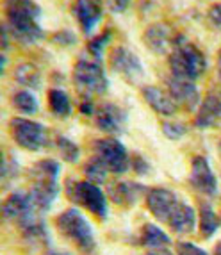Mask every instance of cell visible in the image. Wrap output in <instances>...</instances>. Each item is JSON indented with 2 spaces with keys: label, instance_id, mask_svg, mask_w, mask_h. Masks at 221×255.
Segmentation results:
<instances>
[{
  "label": "cell",
  "instance_id": "obj_1",
  "mask_svg": "<svg viewBox=\"0 0 221 255\" xmlns=\"http://www.w3.org/2000/svg\"><path fill=\"white\" fill-rule=\"evenodd\" d=\"M4 13L7 29L14 41L21 45H32L45 36L38 23L41 7L34 0H4Z\"/></svg>",
  "mask_w": 221,
  "mask_h": 255
},
{
  "label": "cell",
  "instance_id": "obj_2",
  "mask_svg": "<svg viewBox=\"0 0 221 255\" xmlns=\"http://www.w3.org/2000/svg\"><path fill=\"white\" fill-rule=\"evenodd\" d=\"M170 68L173 77L196 81L207 70V59L204 52L195 47L184 34H175L173 50L170 54Z\"/></svg>",
  "mask_w": 221,
  "mask_h": 255
},
{
  "label": "cell",
  "instance_id": "obj_3",
  "mask_svg": "<svg viewBox=\"0 0 221 255\" xmlns=\"http://www.w3.org/2000/svg\"><path fill=\"white\" fill-rule=\"evenodd\" d=\"M57 177H59V162L54 159H45L34 164L32 168L34 186L30 191V198L38 211H47L52 207L55 196L59 193Z\"/></svg>",
  "mask_w": 221,
  "mask_h": 255
},
{
  "label": "cell",
  "instance_id": "obj_4",
  "mask_svg": "<svg viewBox=\"0 0 221 255\" xmlns=\"http://www.w3.org/2000/svg\"><path fill=\"white\" fill-rule=\"evenodd\" d=\"M73 84L84 100H91L95 95H104L109 88V79L98 61L81 59L73 68Z\"/></svg>",
  "mask_w": 221,
  "mask_h": 255
},
{
  "label": "cell",
  "instance_id": "obj_5",
  "mask_svg": "<svg viewBox=\"0 0 221 255\" xmlns=\"http://www.w3.org/2000/svg\"><path fill=\"white\" fill-rule=\"evenodd\" d=\"M57 229L59 232L73 241L77 247L86 254H91L95 250V236L90 221L86 220L77 209H68L57 218Z\"/></svg>",
  "mask_w": 221,
  "mask_h": 255
},
{
  "label": "cell",
  "instance_id": "obj_6",
  "mask_svg": "<svg viewBox=\"0 0 221 255\" xmlns=\"http://www.w3.org/2000/svg\"><path fill=\"white\" fill-rule=\"evenodd\" d=\"M66 193H68L70 200L81 204L97 218L100 220L107 218V198L97 184L90 182V180L88 182H75V180L72 182L70 180L66 186Z\"/></svg>",
  "mask_w": 221,
  "mask_h": 255
},
{
  "label": "cell",
  "instance_id": "obj_7",
  "mask_svg": "<svg viewBox=\"0 0 221 255\" xmlns=\"http://www.w3.org/2000/svg\"><path fill=\"white\" fill-rule=\"evenodd\" d=\"M11 136L16 141V145L21 148L38 152L48 146V132L45 125L32 122L27 118H13L11 120Z\"/></svg>",
  "mask_w": 221,
  "mask_h": 255
},
{
  "label": "cell",
  "instance_id": "obj_8",
  "mask_svg": "<svg viewBox=\"0 0 221 255\" xmlns=\"http://www.w3.org/2000/svg\"><path fill=\"white\" fill-rule=\"evenodd\" d=\"M93 152L107 166V170L112 171V173H125L130 166V157H128L127 148L114 137L97 139L93 143Z\"/></svg>",
  "mask_w": 221,
  "mask_h": 255
},
{
  "label": "cell",
  "instance_id": "obj_9",
  "mask_svg": "<svg viewBox=\"0 0 221 255\" xmlns=\"http://www.w3.org/2000/svg\"><path fill=\"white\" fill-rule=\"evenodd\" d=\"M109 63H110V68L114 70L116 73L123 75L130 82H139L145 77V68H143L139 57L125 47L112 48L110 50Z\"/></svg>",
  "mask_w": 221,
  "mask_h": 255
},
{
  "label": "cell",
  "instance_id": "obj_10",
  "mask_svg": "<svg viewBox=\"0 0 221 255\" xmlns=\"http://www.w3.org/2000/svg\"><path fill=\"white\" fill-rule=\"evenodd\" d=\"M189 182L196 191L205 196H214L218 193V179L211 170V164L205 157L198 155L193 159L191 164V175H189Z\"/></svg>",
  "mask_w": 221,
  "mask_h": 255
},
{
  "label": "cell",
  "instance_id": "obj_11",
  "mask_svg": "<svg viewBox=\"0 0 221 255\" xmlns=\"http://www.w3.org/2000/svg\"><path fill=\"white\" fill-rule=\"evenodd\" d=\"M95 124L100 130L107 132V134H121L125 130V124H127V113L116 104L106 102L97 109V116H95Z\"/></svg>",
  "mask_w": 221,
  "mask_h": 255
},
{
  "label": "cell",
  "instance_id": "obj_12",
  "mask_svg": "<svg viewBox=\"0 0 221 255\" xmlns=\"http://www.w3.org/2000/svg\"><path fill=\"white\" fill-rule=\"evenodd\" d=\"M179 202L180 200L177 198V195L164 187H153L146 193V205H148L152 216L157 218L159 221H166V223L170 220L171 211Z\"/></svg>",
  "mask_w": 221,
  "mask_h": 255
},
{
  "label": "cell",
  "instance_id": "obj_13",
  "mask_svg": "<svg viewBox=\"0 0 221 255\" xmlns=\"http://www.w3.org/2000/svg\"><path fill=\"white\" fill-rule=\"evenodd\" d=\"M73 14H75L82 32L84 34H91L95 27L102 20L104 0H75Z\"/></svg>",
  "mask_w": 221,
  "mask_h": 255
},
{
  "label": "cell",
  "instance_id": "obj_14",
  "mask_svg": "<svg viewBox=\"0 0 221 255\" xmlns=\"http://www.w3.org/2000/svg\"><path fill=\"white\" fill-rule=\"evenodd\" d=\"M168 84V91L173 97V100L179 106H184L186 109L195 111L200 104V91L193 84V81H186V79H179V77H171L166 81Z\"/></svg>",
  "mask_w": 221,
  "mask_h": 255
},
{
  "label": "cell",
  "instance_id": "obj_15",
  "mask_svg": "<svg viewBox=\"0 0 221 255\" xmlns=\"http://www.w3.org/2000/svg\"><path fill=\"white\" fill-rule=\"evenodd\" d=\"M173 41L175 36L171 34V29L161 21L152 23L145 30V43L153 54H168L170 50H173Z\"/></svg>",
  "mask_w": 221,
  "mask_h": 255
},
{
  "label": "cell",
  "instance_id": "obj_16",
  "mask_svg": "<svg viewBox=\"0 0 221 255\" xmlns=\"http://www.w3.org/2000/svg\"><path fill=\"white\" fill-rule=\"evenodd\" d=\"M221 124V97L209 93L202 100V106L196 113L195 125L198 128H213Z\"/></svg>",
  "mask_w": 221,
  "mask_h": 255
},
{
  "label": "cell",
  "instance_id": "obj_17",
  "mask_svg": "<svg viewBox=\"0 0 221 255\" xmlns=\"http://www.w3.org/2000/svg\"><path fill=\"white\" fill-rule=\"evenodd\" d=\"M143 97H145L146 104L162 116H173L179 111V104L173 100L170 91L161 90L157 86H145L143 88Z\"/></svg>",
  "mask_w": 221,
  "mask_h": 255
},
{
  "label": "cell",
  "instance_id": "obj_18",
  "mask_svg": "<svg viewBox=\"0 0 221 255\" xmlns=\"http://www.w3.org/2000/svg\"><path fill=\"white\" fill-rule=\"evenodd\" d=\"M20 227H21L23 239L27 243H30V245H47L50 241V236H48V230L45 227V221L34 211L27 214L25 218H21Z\"/></svg>",
  "mask_w": 221,
  "mask_h": 255
},
{
  "label": "cell",
  "instance_id": "obj_19",
  "mask_svg": "<svg viewBox=\"0 0 221 255\" xmlns=\"http://www.w3.org/2000/svg\"><path fill=\"white\" fill-rule=\"evenodd\" d=\"M168 225L171 227L173 232L177 234H191L193 230L196 229V213L191 205L179 202L175 205V209L171 211Z\"/></svg>",
  "mask_w": 221,
  "mask_h": 255
},
{
  "label": "cell",
  "instance_id": "obj_20",
  "mask_svg": "<svg viewBox=\"0 0 221 255\" xmlns=\"http://www.w3.org/2000/svg\"><path fill=\"white\" fill-rule=\"evenodd\" d=\"M34 204H32V198L30 195L25 193H13L7 200L2 205V214H4L5 220H18L25 218L29 213L34 211Z\"/></svg>",
  "mask_w": 221,
  "mask_h": 255
},
{
  "label": "cell",
  "instance_id": "obj_21",
  "mask_svg": "<svg viewBox=\"0 0 221 255\" xmlns=\"http://www.w3.org/2000/svg\"><path fill=\"white\" fill-rule=\"evenodd\" d=\"M110 196L116 204L132 205L139 200V196L145 193V187L139 186L136 182H118L114 186H110Z\"/></svg>",
  "mask_w": 221,
  "mask_h": 255
},
{
  "label": "cell",
  "instance_id": "obj_22",
  "mask_svg": "<svg viewBox=\"0 0 221 255\" xmlns=\"http://www.w3.org/2000/svg\"><path fill=\"white\" fill-rule=\"evenodd\" d=\"M14 81L21 86H27L30 90H38L39 82H41V73L38 66L32 63H21L14 70Z\"/></svg>",
  "mask_w": 221,
  "mask_h": 255
},
{
  "label": "cell",
  "instance_id": "obj_23",
  "mask_svg": "<svg viewBox=\"0 0 221 255\" xmlns=\"http://www.w3.org/2000/svg\"><path fill=\"white\" fill-rule=\"evenodd\" d=\"M170 236L166 234L164 230H161L157 225L153 223H146L141 232V245L148 248H162L166 245H170Z\"/></svg>",
  "mask_w": 221,
  "mask_h": 255
},
{
  "label": "cell",
  "instance_id": "obj_24",
  "mask_svg": "<svg viewBox=\"0 0 221 255\" xmlns=\"http://www.w3.org/2000/svg\"><path fill=\"white\" fill-rule=\"evenodd\" d=\"M221 227V220L209 204L200 205V232L204 238H213Z\"/></svg>",
  "mask_w": 221,
  "mask_h": 255
},
{
  "label": "cell",
  "instance_id": "obj_25",
  "mask_svg": "<svg viewBox=\"0 0 221 255\" xmlns=\"http://www.w3.org/2000/svg\"><path fill=\"white\" fill-rule=\"evenodd\" d=\"M48 106H50L52 113L59 118H66L72 113V102H70L68 95L57 88L48 91Z\"/></svg>",
  "mask_w": 221,
  "mask_h": 255
},
{
  "label": "cell",
  "instance_id": "obj_26",
  "mask_svg": "<svg viewBox=\"0 0 221 255\" xmlns=\"http://www.w3.org/2000/svg\"><path fill=\"white\" fill-rule=\"evenodd\" d=\"M107 173H109L107 166L104 164V162L100 161L97 155H93V157L86 162V166H84V175L88 177V180H90V182H93V184L106 182Z\"/></svg>",
  "mask_w": 221,
  "mask_h": 255
},
{
  "label": "cell",
  "instance_id": "obj_27",
  "mask_svg": "<svg viewBox=\"0 0 221 255\" xmlns=\"http://www.w3.org/2000/svg\"><path fill=\"white\" fill-rule=\"evenodd\" d=\"M13 106L14 109H18L20 113H25V115H34L38 111V100L30 91H18L13 97Z\"/></svg>",
  "mask_w": 221,
  "mask_h": 255
},
{
  "label": "cell",
  "instance_id": "obj_28",
  "mask_svg": "<svg viewBox=\"0 0 221 255\" xmlns=\"http://www.w3.org/2000/svg\"><path fill=\"white\" fill-rule=\"evenodd\" d=\"M55 146H57V152L66 162H77L79 161V155H81V148L77 146V143H73L72 139L64 136H59L55 139Z\"/></svg>",
  "mask_w": 221,
  "mask_h": 255
},
{
  "label": "cell",
  "instance_id": "obj_29",
  "mask_svg": "<svg viewBox=\"0 0 221 255\" xmlns=\"http://www.w3.org/2000/svg\"><path fill=\"white\" fill-rule=\"evenodd\" d=\"M110 36H112V32H110V29H106L100 36H97L95 39H91L90 43H88V50H90V54L93 55L95 59H100L102 57V52L104 48H106V45L110 41Z\"/></svg>",
  "mask_w": 221,
  "mask_h": 255
},
{
  "label": "cell",
  "instance_id": "obj_30",
  "mask_svg": "<svg viewBox=\"0 0 221 255\" xmlns=\"http://www.w3.org/2000/svg\"><path fill=\"white\" fill-rule=\"evenodd\" d=\"M162 132H164L166 137L170 139H180L187 132L186 125L180 124V122H164L162 124Z\"/></svg>",
  "mask_w": 221,
  "mask_h": 255
},
{
  "label": "cell",
  "instance_id": "obj_31",
  "mask_svg": "<svg viewBox=\"0 0 221 255\" xmlns=\"http://www.w3.org/2000/svg\"><path fill=\"white\" fill-rule=\"evenodd\" d=\"M177 255H209V254L204 248L196 247L193 243L180 241V243H177Z\"/></svg>",
  "mask_w": 221,
  "mask_h": 255
},
{
  "label": "cell",
  "instance_id": "obj_32",
  "mask_svg": "<svg viewBox=\"0 0 221 255\" xmlns=\"http://www.w3.org/2000/svg\"><path fill=\"white\" fill-rule=\"evenodd\" d=\"M54 43H57V45H63V47H68V45H73V43L77 41L75 34H73L72 30H59V32H55L54 34Z\"/></svg>",
  "mask_w": 221,
  "mask_h": 255
},
{
  "label": "cell",
  "instance_id": "obj_33",
  "mask_svg": "<svg viewBox=\"0 0 221 255\" xmlns=\"http://www.w3.org/2000/svg\"><path fill=\"white\" fill-rule=\"evenodd\" d=\"M209 20L216 29L221 30V2L220 4H214L213 7L209 9Z\"/></svg>",
  "mask_w": 221,
  "mask_h": 255
},
{
  "label": "cell",
  "instance_id": "obj_34",
  "mask_svg": "<svg viewBox=\"0 0 221 255\" xmlns=\"http://www.w3.org/2000/svg\"><path fill=\"white\" fill-rule=\"evenodd\" d=\"M128 2H130V0H106L107 7H109L112 13H123L125 9H127Z\"/></svg>",
  "mask_w": 221,
  "mask_h": 255
},
{
  "label": "cell",
  "instance_id": "obj_35",
  "mask_svg": "<svg viewBox=\"0 0 221 255\" xmlns=\"http://www.w3.org/2000/svg\"><path fill=\"white\" fill-rule=\"evenodd\" d=\"M134 168H136V171L139 175H146V173H148V164H146V162L143 161L141 157L134 159Z\"/></svg>",
  "mask_w": 221,
  "mask_h": 255
},
{
  "label": "cell",
  "instance_id": "obj_36",
  "mask_svg": "<svg viewBox=\"0 0 221 255\" xmlns=\"http://www.w3.org/2000/svg\"><path fill=\"white\" fill-rule=\"evenodd\" d=\"M81 113L84 116H91L93 113H97L93 107V102H91V100H84V102L81 104Z\"/></svg>",
  "mask_w": 221,
  "mask_h": 255
},
{
  "label": "cell",
  "instance_id": "obj_37",
  "mask_svg": "<svg viewBox=\"0 0 221 255\" xmlns=\"http://www.w3.org/2000/svg\"><path fill=\"white\" fill-rule=\"evenodd\" d=\"M9 47V29H7V25H2V48H7Z\"/></svg>",
  "mask_w": 221,
  "mask_h": 255
},
{
  "label": "cell",
  "instance_id": "obj_38",
  "mask_svg": "<svg viewBox=\"0 0 221 255\" xmlns=\"http://www.w3.org/2000/svg\"><path fill=\"white\" fill-rule=\"evenodd\" d=\"M43 255H72V254H68V252H59V250H48Z\"/></svg>",
  "mask_w": 221,
  "mask_h": 255
},
{
  "label": "cell",
  "instance_id": "obj_39",
  "mask_svg": "<svg viewBox=\"0 0 221 255\" xmlns=\"http://www.w3.org/2000/svg\"><path fill=\"white\" fill-rule=\"evenodd\" d=\"M146 255H173V254L168 250H157V252H150V254H146Z\"/></svg>",
  "mask_w": 221,
  "mask_h": 255
},
{
  "label": "cell",
  "instance_id": "obj_40",
  "mask_svg": "<svg viewBox=\"0 0 221 255\" xmlns=\"http://www.w3.org/2000/svg\"><path fill=\"white\" fill-rule=\"evenodd\" d=\"M218 73H220V81H221V50L220 55H218Z\"/></svg>",
  "mask_w": 221,
  "mask_h": 255
},
{
  "label": "cell",
  "instance_id": "obj_41",
  "mask_svg": "<svg viewBox=\"0 0 221 255\" xmlns=\"http://www.w3.org/2000/svg\"><path fill=\"white\" fill-rule=\"evenodd\" d=\"M214 255H221V243L216 247V250H214Z\"/></svg>",
  "mask_w": 221,
  "mask_h": 255
}]
</instances>
